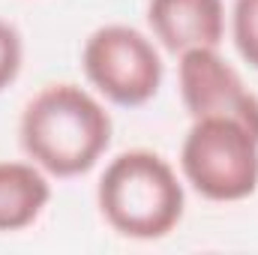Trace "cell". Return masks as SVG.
Masks as SVG:
<instances>
[{"instance_id": "6da1fadb", "label": "cell", "mask_w": 258, "mask_h": 255, "mask_svg": "<svg viewBox=\"0 0 258 255\" xmlns=\"http://www.w3.org/2000/svg\"><path fill=\"white\" fill-rule=\"evenodd\" d=\"M111 132L114 123L102 99L72 81L42 87L18 120L21 150L57 180L93 171L111 147Z\"/></svg>"}, {"instance_id": "7a4b0ae2", "label": "cell", "mask_w": 258, "mask_h": 255, "mask_svg": "<svg viewBox=\"0 0 258 255\" xmlns=\"http://www.w3.org/2000/svg\"><path fill=\"white\" fill-rule=\"evenodd\" d=\"M96 204L117 234L129 240H159L180 225L186 189L183 177L162 153L132 147L105 165Z\"/></svg>"}, {"instance_id": "3957f363", "label": "cell", "mask_w": 258, "mask_h": 255, "mask_svg": "<svg viewBox=\"0 0 258 255\" xmlns=\"http://www.w3.org/2000/svg\"><path fill=\"white\" fill-rule=\"evenodd\" d=\"M180 174L201 198L243 201L258 189V135L231 117H198L180 144Z\"/></svg>"}, {"instance_id": "277c9868", "label": "cell", "mask_w": 258, "mask_h": 255, "mask_svg": "<svg viewBox=\"0 0 258 255\" xmlns=\"http://www.w3.org/2000/svg\"><path fill=\"white\" fill-rule=\"evenodd\" d=\"M81 69L90 87L120 108L147 105L162 87V54L153 36L132 24H102L81 48Z\"/></svg>"}, {"instance_id": "5b68a950", "label": "cell", "mask_w": 258, "mask_h": 255, "mask_svg": "<svg viewBox=\"0 0 258 255\" xmlns=\"http://www.w3.org/2000/svg\"><path fill=\"white\" fill-rule=\"evenodd\" d=\"M177 90L189 117H231L258 135V93L219 48H192L177 57Z\"/></svg>"}, {"instance_id": "8992f818", "label": "cell", "mask_w": 258, "mask_h": 255, "mask_svg": "<svg viewBox=\"0 0 258 255\" xmlns=\"http://www.w3.org/2000/svg\"><path fill=\"white\" fill-rule=\"evenodd\" d=\"M147 24L168 54L192 48H219L225 39L222 0H147Z\"/></svg>"}, {"instance_id": "52a82bcc", "label": "cell", "mask_w": 258, "mask_h": 255, "mask_svg": "<svg viewBox=\"0 0 258 255\" xmlns=\"http://www.w3.org/2000/svg\"><path fill=\"white\" fill-rule=\"evenodd\" d=\"M51 201V177L36 162L0 159V234L30 228Z\"/></svg>"}, {"instance_id": "ba28073f", "label": "cell", "mask_w": 258, "mask_h": 255, "mask_svg": "<svg viewBox=\"0 0 258 255\" xmlns=\"http://www.w3.org/2000/svg\"><path fill=\"white\" fill-rule=\"evenodd\" d=\"M231 39L237 54L252 69H258V0L231 3Z\"/></svg>"}, {"instance_id": "9c48e42d", "label": "cell", "mask_w": 258, "mask_h": 255, "mask_svg": "<svg viewBox=\"0 0 258 255\" xmlns=\"http://www.w3.org/2000/svg\"><path fill=\"white\" fill-rule=\"evenodd\" d=\"M21 60H24V45L18 30L0 18V93L15 84L18 72H21Z\"/></svg>"}]
</instances>
